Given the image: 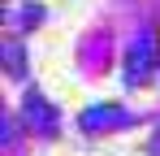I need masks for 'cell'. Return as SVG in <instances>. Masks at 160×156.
Masks as SVG:
<instances>
[{"label":"cell","instance_id":"cell-1","mask_svg":"<svg viewBox=\"0 0 160 156\" xmlns=\"http://www.w3.org/2000/svg\"><path fill=\"white\" fill-rule=\"evenodd\" d=\"M143 74H147V39H143V48L130 52V70H126V78L134 82V78H143Z\"/></svg>","mask_w":160,"mask_h":156},{"label":"cell","instance_id":"cell-2","mask_svg":"<svg viewBox=\"0 0 160 156\" xmlns=\"http://www.w3.org/2000/svg\"><path fill=\"white\" fill-rule=\"evenodd\" d=\"M26 122H30V126H35V122H39V126H52V113L39 104V96H30V104H26Z\"/></svg>","mask_w":160,"mask_h":156},{"label":"cell","instance_id":"cell-3","mask_svg":"<svg viewBox=\"0 0 160 156\" xmlns=\"http://www.w3.org/2000/svg\"><path fill=\"white\" fill-rule=\"evenodd\" d=\"M4 56H9V70H13V74H22V48H18V44H9Z\"/></svg>","mask_w":160,"mask_h":156}]
</instances>
